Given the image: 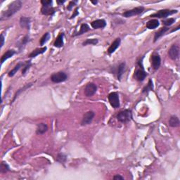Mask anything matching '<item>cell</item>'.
I'll use <instances>...</instances> for the list:
<instances>
[{"label":"cell","mask_w":180,"mask_h":180,"mask_svg":"<svg viewBox=\"0 0 180 180\" xmlns=\"http://www.w3.org/2000/svg\"><path fill=\"white\" fill-rule=\"evenodd\" d=\"M19 23L21 27L22 28H25L28 30L30 29V24H31V20L29 17H25V16H21L20 18Z\"/></svg>","instance_id":"14"},{"label":"cell","mask_w":180,"mask_h":180,"mask_svg":"<svg viewBox=\"0 0 180 180\" xmlns=\"http://www.w3.org/2000/svg\"><path fill=\"white\" fill-rule=\"evenodd\" d=\"M106 21L104 19H97L91 23V26L94 29H103L106 26Z\"/></svg>","instance_id":"12"},{"label":"cell","mask_w":180,"mask_h":180,"mask_svg":"<svg viewBox=\"0 0 180 180\" xmlns=\"http://www.w3.org/2000/svg\"><path fill=\"white\" fill-rule=\"evenodd\" d=\"M151 63L153 68L154 70H158L161 64V58L158 54H153L151 55Z\"/></svg>","instance_id":"11"},{"label":"cell","mask_w":180,"mask_h":180,"mask_svg":"<svg viewBox=\"0 0 180 180\" xmlns=\"http://www.w3.org/2000/svg\"><path fill=\"white\" fill-rule=\"evenodd\" d=\"M4 42H5V37H4V33L1 34V48H2L4 44Z\"/></svg>","instance_id":"38"},{"label":"cell","mask_w":180,"mask_h":180,"mask_svg":"<svg viewBox=\"0 0 180 180\" xmlns=\"http://www.w3.org/2000/svg\"><path fill=\"white\" fill-rule=\"evenodd\" d=\"M77 4V1H71L69 2L68 5L67 6V9L68 11H71L73 9V7H74L76 4Z\"/></svg>","instance_id":"35"},{"label":"cell","mask_w":180,"mask_h":180,"mask_svg":"<svg viewBox=\"0 0 180 180\" xmlns=\"http://www.w3.org/2000/svg\"><path fill=\"white\" fill-rule=\"evenodd\" d=\"M99 43L98 39H87L85 41L82 42V46H87V45H96Z\"/></svg>","instance_id":"32"},{"label":"cell","mask_w":180,"mask_h":180,"mask_svg":"<svg viewBox=\"0 0 180 180\" xmlns=\"http://www.w3.org/2000/svg\"><path fill=\"white\" fill-rule=\"evenodd\" d=\"M10 167H9V165L7 164L6 162L4 161H2L1 163V165H0V172L2 174L3 173H6L7 172L10 171Z\"/></svg>","instance_id":"31"},{"label":"cell","mask_w":180,"mask_h":180,"mask_svg":"<svg viewBox=\"0 0 180 180\" xmlns=\"http://www.w3.org/2000/svg\"><path fill=\"white\" fill-rule=\"evenodd\" d=\"M16 53H17V52H16L15 50H13V49H9V50L6 51L2 56L1 64L2 65L6 60H8L9 58L13 57Z\"/></svg>","instance_id":"19"},{"label":"cell","mask_w":180,"mask_h":180,"mask_svg":"<svg viewBox=\"0 0 180 180\" xmlns=\"http://www.w3.org/2000/svg\"><path fill=\"white\" fill-rule=\"evenodd\" d=\"M30 41V36L28 35H26L25 36L23 37V38L21 39V41L18 42L16 47H17V48L18 49V50H19L20 52H21L23 50V49H24L25 45L27 44Z\"/></svg>","instance_id":"15"},{"label":"cell","mask_w":180,"mask_h":180,"mask_svg":"<svg viewBox=\"0 0 180 180\" xmlns=\"http://www.w3.org/2000/svg\"><path fill=\"white\" fill-rule=\"evenodd\" d=\"M66 1V0H57V1H56V3L58 4V5H62V4H63L65 3Z\"/></svg>","instance_id":"40"},{"label":"cell","mask_w":180,"mask_h":180,"mask_svg":"<svg viewBox=\"0 0 180 180\" xmlns=\"http://www.w3.org/2000/svg\"><path fill=\"white\" fill-rule=\"evenodd\" d=\"M89 30H90L89 26L87 25V23H82V24H81V25H80L79 32H77L76 34L73 35V37L80 36V35H82L84 34V33L89 32Z\"/></svg>","instance_id":"24"},{"label":"cell","mask_w":180,"mask_h":180,"mask_svg":"<svg viewBox=\"0 0 180 180\" xmlns=\"http://www.w3.org/2000/svg\"><path fill=\"white\" fill-rule=\"evenodd\" d=\"M168 56L172 60H176L179 56V47L177 44H172L168 51Z\"/></svg>","instance_id":"10"},{"label":"cell","mask_w":180,"mask_h":180,"mask_svg":"<svg viewBox=\"0 0 180 180\" xmlns=\"http://www.w3.org/2000/svg\"><path fill=\"white\" fill-rule=\"evenodd\" d=\"M125 70H126V63H125V62L120 63L119 66H118L117 72H116V73H117L118 80H119V81L121 80L123 75H124V73L125 72Z\"/></svg>","instance_id":"17"},{"label":"cell","mask_w":180,"mask_h":180,"mask_svg":"<svg viewBox=\"0 0 180 180\" xmlns=\"http://www.w3.org/2000/svg\"><path fill=\"white\" fill-rule=\"evenodd\" d=\"M143 58H141L140 60L138 61L137 64L139 66V68H137L136 70H134V78L137 81L139 82H143L144 80L146 79V76H147V73L144 70V66H143Z\"/></svg>","instance_id":"2"},{"label":"cell","mask_w":180,"mask_h":180,"mask_svg":"<svg viewBox=\"0 0 180 180\" xmlns=\"http://www.w3.org/2000/svg\"><path fill=\"white\" fill-rule=\"evenodd\" d=\"M24 63H23V62H19L18 63H17V65H16L15 67H14L12 70H10L9 72V73H8V75H9V77H13L14 75H16V73L18 72V70H20V68H21V67H23V66H24Z\"/></svg>","instance_id":"27"},{"label":"cell","mask_w":180,"mask_h":180,"mask_svg":"<svg viewBox=\"0 0 180 180\" xmlns=\"http://www.w3.org/2000/svg\"><path fill=\"white\" fill-rule=\"evenodd\" d=\"M50 79L54 83H61L67 80L68 75L63 71H59L51 75Z\"/></svg>","instance_id":"5"},{"label":"cell","mask_w":180,"mask_h":180,"mask_svg":"<svg viewBox=\"0 0 180 180\" xmlns=\"http://www.w3.org/2000/svg\"><path fill=\"white\" fill-rule=\"evenodd\" d=\"M94 116H95V113L94 111H87L83 115V118H82L81 121V125L82 126H86V125H90L92 122V120H93Z\"/></svg>","instance_id":"9"},{"label":"cell","mask_w":180,"mask_h":180,"mask_svg":"<svg viewBox=\"0 0 180 180\" xmlns=\"http://www.w3.org/2000/svg\"><path fill=\"white\" fill-rule=\"evenodd\" d=\"M120 44H121V39L120 38V37H118V38H116L112 44H111V46L108 47V54H112L114 53V52L116 51V49H117L118 47H120Z\"/></svg>","instance_id":"13"},{"label":"cell","mask_w":180,"mask_h":180,"mask_svg":"<svg viewBox=\"0 0 180 180\" xmlns=\"http://www.w3.org/2000/svg\"><path fill=\"white\" fill-rule=\"evenodd\" d=\"M108 99L111 106H112L113 108H118L120 107V98H119V94H118V92H111V93L108 94Z\"/></svg>","instance_id":"6"},{"label":"cell","mask_w":180,"mask_h":180,"mask_svg":"<svg viewBox=\"0 0 180 180\" xmlns=\"http://www.w3.org/2000/svg\"><path fill=\"white\" fill-rule=\"evenodd\" d=\"M22 6L23 2L20 1V0H16V1L11 2V3L9 4L6 10L2 11L1 17H0V21H2L7 20L11 17H12L14 14L21 10V9L22 8Z\"/></svg>","instance_id":"1"},{"label":"cell","mask_w":180,"mask_h":180,"mask_svg":"<svg viewBox=\"0 0 180 180\" xmlns=\"http://www.w3.org/2000/svg\"><path fill=\"white\" fill-rule=\"evenodd\" d=\"M63 39H64V33L61 32L59 33L58 37H56L55 41H54V46L56 47V48H61V47H63L64 45V41H63Z\"/></svg>","instance_id":"18"},{"label":"cell","mask_w":180,"mask_h":180,"mask_svg":"<svg viewBox=\"0 0 180 180\" xmlns=\"http://www.w3.org/2000/svg\"><path fill=\"white\" fill-rule=\"evenodd\" d=\"M116 118L118 121L122 123H127L132 120V111L129 109H125L120 111L118 113Z\"/></svg>","instance_id":"3"},{"label":"cell","mask_w":180,"mask_h":180,"mask_svg":"<svg viewBox=\"0 0 180 180\" xmlns=\"http://www.w3.org/2000/svg\"><path fill=\"white\" fill-rule=\"evenodd\" d=\"M47 47H41V48L35 49V50H33L31 53L29 54L28 57L30 58H35L38 55H40V54H43L44 52L47 51Z\"/></svg>","instance_id":"20"},{"label":"cell","mask_w":180,"mask_h":180,"mask_svg":"<svg viewBox=\"0 0 180 180\" xmlns=\"http://www.w3.org/2000/svg\"><path fill=\"white\" fill-rule=\"evenodd\" d=\"M178 13L177 10H170V9H163L156 11V13L151 14L149 17L156 18H166L169 16L173 15V14Z\"/></svg>","instance_id":"4"},{"label":"cell","mask_w":180,"mask_h":180,"mask_svg":"<svg viewBox=\"0 0 180 180\" xmlns=\"http://www.w3.org/2000/svg\"><path fill=\"white\" fill-rule=\"evenodd\" d=\"M32 65L31 60H29L28 61H25V63H24V66H23V69H22V75L23 76H25V75L27 74V73L28 72V70H30V67H31Z\"/></svg>","instance_id":"29"},{"label":"cell","mask_w":180,"mask_h":180,"mask_svg":"<svg viewBox=\"0 0 180 180\" xmlns=\"http://www.w3.org/2000/svg\"><path fill=\"white\" fill-rule=\"evenodd\" d=\"M159 25H160L159 21L154 18V19H151L150 21H148V22L146 23V27L149 30H154L158 27H159Z\"/></svg>","instance_id":"22"},{"label":"cell","mask_w":180,"mask_h":180,"mask_svg":"<svg viewBox=\"0 0 180 180\" xmlns=\"http://www.w3.org/2000/svg\"><path fill=\"white\" fill-rule=\"evenodd\" d=\"M176 19L174 18H167V19L163 20V24L164 25L165 27H168V26L172 25L173 23L175 22Z\"/></svg>","instance_id":"34"},{"label":"cell","mask_w":180,"mask_h":180,"mask_svg":"<svg viewBox=\"0 0 180 180\" xmlns=\"http://www.w3.org/2000/svg\"><path fill=\"white\" fill-rule=\"evenodd\" d=\"M113 179L114 180H118V179L122 180V179H124V177H122L121 175H120V174H117V175H115V176L113 177Z\"/></svg>","instance_id":"39"},{"label":"cell","mask_w":180,"mask_h":180,"mask_svg":"<svg viewBox=\"0 0 180 180\" xmlns=\"http://www.w3.org/2000/svg\"><path fill=\"white\" fill-rule=\"evenodd\" d=\"M41 4L42 6H52L53 1L52 0H42Z\"/></svg>","instance_id":"36"},{"label":"cell","mask_w":180,"mask_h":180,"mask_svg":"<svg viewBox=\"0 0 180 180\" xmlns=\"http://www.w3.org/2000/svg\"><path fill=\"white\" fill-rule=\"evenodd\" d=\"M169 125L172 127H178L180 125L179 118L177 115H171L169 119Z\"/></svg>","instance_id":"25"},{"label":"cell","mask_w":180,"mask_h":180,"mask_svg":"<svg viewBox=\"0 0 180 180\" xmlns=\"http://www.w3.org/2000/svg\"><path fill=\"white\" fill-rule=\"evenodd\" d=\"M179 26H178V27L177 28H176V29H173V30H172L171 31H170V32H175V31H177V30H178L179 29Z\"/></svg>","instance_id":"41"},{"label":"cell","mask_w":180,"mask_h":180,"mask_svg":"<svg viewBox=\"0 0 180 180\" xmlns=\"http://www.w3.org/2000/svg\"><path fill=\"white\" fill-rule=\"evenodd\" d=\"M51 38V34L49 32L44 33L43 36L41 37L39 41V44L41 47H43L44 45L49 41V39Z\"/></svg>","instance_id":"30"},{"label":"cell","mask_w":180,"mask_h":180,"mask_svg":"<svg viewBox=\"0 0 180 180\" xmlns=\"http://www.w3.org/2000/svg\"><path fill=\"white\" fill-rule=\"evenodd\" d=\"M97 86L93 82H89L84 87V95L87 97H91L96 94Z\"/></svg>","instance_id":"8"},{"label":"cell","mask_w":180,"mask_h":180,"mask_svg":"<svg viewBox=\"0 0 180 180\" xmlns=\"http://www.w3.org/2000/svg\"><path fill=\"white\" fill-rule=\"evenodd\" d=\"M32 86V83H29V84H25V85H24V86H23L22 88H21V89H19L18 90H17V92H16V94H14V96H13V99H12V101H11V103H12L13 102H14V101H15V100L16 99H17V97L20 95V94L22 93V92H25V90H27L28 89H29L30 87H31Z\"/></svg>","instance_id":"26"},{"label":"cell","mask_w":180,"mask_h":180,"mask_svg":"<svg viewBox=\"0 0 180 180\" xmlns=\"http://www.w3.org/2000/svg\"><path fill=\"white\" fill-rule=\"evenodd\" d=\"M144 6H138L135 7V8L131 9V10L125 11L124 13H122V16L125 18H130L132 16L140 15L144 11Z\"/></svg>","instance_id":"7"},{"label":"cell","mask_w":180,"mask_h":180,"mask_svg":"<svg viewBox=\"0 0 180 180\" xmlns=\"http://www.w3.org/2000/svg\"><path fill=\"white\" fill-rule=\"evenodd\" d=\"M56 161L58 163H61V164H64L67 160V156L66 155L63 154V153H58L56 156Z\"/></svg>","instance_id":"33"},{"label":"cell","mask_w":180,"mask_h":180,"mask_svg":"<svg viewBox=\"0 0 180 180\" xmlns=\"http://www.w3.org/2000/svg\"><path fill=\"white\" fill-rule=\"evenodd\" d=\"M153 89H154V87H153V83L152 80L149 79L148 84L144 87L143 89H142V93L148 94L149 92L153 91Z\"/></svg>","instance_id":"28"},{"label":"cell","mask_w":180,"mask_h":180,"mask_svg":"<svg viewBox=\"0 0 180 180\" xmlns=\"http://www.w3.org/2000/svg\"><path fill=\"white\" fill-rule=\"evenodd\" d=\"M91 3L93 4L94 5H96L98 4V1H91Z\"/></svg>","instance_id":"42"},{"label":"cell","mask_w":180,"mask_h":180,"mask_svg":"<svg viewBox=\"0 0 180 180\" xmlns=\"http://www.w3.org/2000/svg\"><path fill=\"white\" fill-rule=\"evenodd\" d=\"M41 13L45 16H53L56 13V10L52 6H42Z\"/></svg>","instance_id":"16"},{"label":"cell","mask_w":180,"mask_h":180,"mask_svg":"<svg viewBox=\"0 0 180 180\" xmlns=\"http://www.w3.org/2000/svg\"><path fill=\"white\" fill-rule=\"evenodd\" d=\"M49 129L48 125H47L46 123H39L37 124V127L36 129V134H43L45 132H47V130Z\"/></svg>","instance_id":"23"},{"label":"cell","mask_w":180,"mask_h":180,"mask_svg":"<svg viewBox=\"0 0 180 180\" xmlns=\"http://www.w3.org/2000/svg\"><path fill=\"white\" fill-rule=\"evenodd\" d=\"M78 9H79V7H76V8H75V11H74V13H73V15L70 16V19H73V18H74L75 16H77V15H79V11H78Z\"/></svg>","instance_id":"37"},{"label":"cell","mask_w":180,"mask_h":180,"mask_svg":"<svg viewBox=\"0 0 180 180\" xmlns=\"http://www.w3.org/2000/svg\"><path fill=\"white\" fill-rule=\"evenodd\" d=\"M170 28L168 27H163L158 30V31L156 32L154 35V39H153V42H157L158 39H159L161 37L163 36L165 33L167 31H169Z\"/></svg>","instance_id":"21"}]
</instances>
